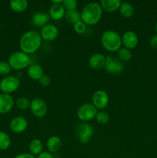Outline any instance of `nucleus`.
I'll return each instance as SVG.
<instances>
[{
    "mask_svg": "<svg viewBox=\"0 0 157 158\" xmlns=\"http://www.w3.org/2000/svg\"><path fill=\"white\" fill-rule=\"evenodd\" d=\"M62 6L66 11L75 10L78 7V2L76 0H63Z\"/></svg>",
    "mask_w": 157,
    "mask_h": 158,
    "instance_id": "obj_30",
    "label": "nucleus"
},
{
    "mask_svg": "<svg viewBox=\"0 0 157 158\" xmlns=\"http://www.w3.org/2000/svg\"><path fill=\"white\" fill-rule=\"evenodd\" d=\"M65 19L66 21L70 24L74 25L77 22L81 20V12H78L77 9L75 10H69L66 11V14H65Z\"/></svg>",
    "mask_w": 157,
    "mask_h": 158,
    "instance_id": "obj_24",
    "label": "nucleus"
},
{
    "mask_svg": "<svg viewBox=\"0 0 157 158\" xmlns=\"http://www.w3.org/2000/svg\"><path fill=\"white\" fill-rule=\"evenodd\" d=\"M21 82L19 78L16 76H7L5 77L0 81V90L2 94H9L15 93L17 89H18Z\"/></svg>",
    "mask_w": 157,
    "mask_h": 158,
    "instance_id": "obj_7",
    "label": "nucleus"
},
{
    "mask_svg": "<svg viewBox=\"0 0 157 158\" xmlns=\"http://www.w3.org/2000/svg\"><path fill=\"white\" fill-rule=\"evenodd\" d=\"M52 4H61L62 3V0H52Z\"/></svg>",
    "mask_w": 157,
    "mask_h": 158,
    "instance_id": "obj_36",
    "label": "nucleus"
},
{
    "mask_svg": "<svg viewBox=\"0 0 157 158\" xmlns=\"http://www.w3.org/2000/svg\"><path fill=\"white\" fill-rule=\"evenodd\" d=\"M73 29L77 34L82 35L86 32V29H87V26L82 20H80L73 25Z\"/></svg>",
    "mask_w": 157,
    "mask_h": 158,
    "instance_id": "obj_31",
    "label": "nucleus"
},
{
    "mask_svg": "<svg viewBox=\"0 0 157 158\" xmlns=\"http://www.w3.org/2000/svg\"><path fill=\"white\" fill-rule=\"evenodd\" d=\"M62 142L60 137L55 135L49 137L46 141V148H47L48 151L51 154H55L58 152L62 148Z\"/></svg>",
    "mask_w": 157,
    "mask_h": 158,
    "instance_id": "obj_18",
    "label": "nucleus"
},
{
    "mask_svg": "<svg viewBox=\"0 0 157 158\" xmlns=\"http://www.w3.org/2000/svg\"><path fill=\"white\" fill-rule=\"evenodd\" d=\"M42 39L46 42L55 40L58 35V29L52 24H48L41 29L39 32Z\"/></svg>",
    "mask_w": 157,
    "mask_h": 158,
    "instance_id": "obj_13",
    "label": "nucleus"
},
{
    "mask_svg": "<svg viewBox=\"0 0 157 158\" xmlns=\"http://www.w3.org/2000/svg\"><path fill=\"white\" fill-rule=\"evenodd\" d=\"M27 75L31 80H38L44 75V69L42 66L37 63L31 64L27 68Z\"/></svg>",
    "mask_w": 157,
    "mask_h": 158,
    "instance_id": "obj_19",
    "label": "nucleus"
},
{
    "mask_svg": "<svg viewBox=\"0 0 157 158\" xmlns=\"http://www.w3.org/2000/svg\"><path fill=\"white\" fill-rule=\"evenodd\" d=\"M119 14L123 18L129 19L131 18L135 13V9L134 6L128 2H122L121 5L119 9Z\"/></svg>",
    "mask_w": 157,
    "mask_h": 158,
    "instance_id": "obj_21",
    "label": "nucleus"
},
{
    "mask_svg": "<svg viewBox=\"0 0 157 158\" xmlns=\"http://www.w3.org/2000/svg\"><path fill=\"white\" fill-rule=\"evenodd\" d=\"M66 12V10L62 6V3H61V4H52L48 13L50 19L55 21H58L64 18Z\"/></svg>",
    "mask_w": 157,
    "mask_h": 158,
    "instance_id": "obj_17",
    "label": "nucleus"
},
{
    "mask_svg": "<svg viewBox=\"0 0 157 158\" xmlns=\"http://www.w3.org/2000/svg\"><path fill=\"white\" fill-rule=\"evenodd\" d=\"M103 9L99 3L92 2L83 8L81 12V20L86 26H95L103 17Z\"/></svg>",
    "mask_w": 157,
    "mask_h": 158,
    "instance_id": "obj_2",
    "label": "nucleus"
},
{
    "mask_svg": "<svg viewBox=\"0 0 157 158\" xmlns=\"http://www.w3.org/2000/svg\"><path fill=\"white\" fill-rule=\"evenodd\" d=\"M2 158H7V157H2Z\"/></svg>",
    "mask_w": 157,
    "mask_h": 158,
    "instance_id": "obj_39",
    "label": "nucleus"
},
{
    "mask_svg": "<svg viewBox=\"0 0 157 158\" xmlns=\"http://www.w3.org/2000/svg\"><path fill=\"white\" fill-rule=\"evenodd\" d=\"M49 13L46 12H36L32 15L31 22L34 26L38 28H42L45 26L49 24Z\"/></svg>",
    "mask_w": 157,
    "mask_h": 158,
    "instance_id": "obj_15",
    "label": "nucleus"
},
{
    "mask_svg": "<svg viewBox=\"0 0 157 158\" xmlns=\"http://www.w3.org/2000/svg\"><path fill=\"white\" fill-rule=\"evenodd\" d=\"M8 63L10 65L12 69L22 70L28 68L31 65V59L29 55L20 51H16L11 54L9 57Z\"/></svg>",
    "mask_w": 157,
    "mask_h": 158,
    "instance_id": "obj_4",
    "label": "nucleus"
},
{
    "mask_svg": "<svg viewBox=\"0 0 157 158\" xmlns=\"http://www.w3.org/2000/svg\"><path fill=\"white\" fill-rule=\"evenodd\" d=\"M101 44L106 51L109 52H117L122 48V36L115 30H106L101 35Z\"/></svg>",
    "mask_w": 157,
    "mask_h": 158,
    "instance_id": "obj_3",
    "label": "nucleus"
},
{
    "mask_svg": "<svg viewBox=\"0 0 157 158\" xmlns=\"http://www.w3.org/2000/svg\"><path fill=\"white\" fill-rule=\"evenodd\" d=\"M41 35L39 32L31 29L26 31L22 35L19 40V47L22 52L30 55L33 54L38 50L42 45Z\"/></svg>",
    "mask_w": 157,
    "mask_h": 158,
    "instance_id": "obj_1",
    "label": "nucleus"
},
{
    "mask_svg": "<svg viewBox=\"0 0 157 158\" xmlns=\"http://www.w3.org/2000/svg\"><path fill=\"white\" fill-rule=\"evenodd\" d=\"M29 6V2L26 0H12L9 2V7L13 12L17 13L24 12Z\"/></svg>",
    "mask_w": 157,
    "mask_h": 158,
    "instance_id": "obj_22",
    "label": "nucleus"
},
{
    "mask_svg": "<svg viewBox=\"0 0 157 158\" xmlns=\"http://www.w3.org/2000/svg\"><path fill=\"white\" fill-rule=\"evenodd\" d=\"M39 84L41 85L42 86H44V87H46V86H49L51 83V79L49 76L47 75H43L39 80H38Z\"/></svg>",
    "mask_w": 157,
    "mask_h": 158,
    "instance_id": "obj_32",
    "label": "nucleus"
},
{
    "mask_svg": "<svg viewBox=\"0 0 157 158\" xmlns=\"http://www.w3.org/2000/svg\"><path fill=\"white\" fill-rule=\"evenodd\" d=\"M106 56L103 53L97 52L92 54L89 60V66L95 70H99L105 67Z\"/></svg>",
    "mask_w": 157,
    "mask_h": 158,
    "instance_id": "obj_16",
    "label": "nucleus"
},
{
    "mask_svg": "<svg viewBox=\"0 0 157 158\" xmlns=\"http://www.w3.org/2000/svg\"><path fill=\"white\" fill-rule=\"evenodd\" d=\"M132 53L131 52V50L126 49L125 47H122L117 51V58L123 62H128L132 59Z\"/></svg>",
    "mask_w": 157,
    "mask_h": 158,
    "instance_id": "obj_26",
    "label": "nucleus"
},
{
    "mask_svg": "<svg viewBox=\"0 0 157 158\" xmlns=\"http://www.w3.org/2000/svg\"><path fill=\"white\" fill-rule=\"evenodd\" d=\"M98 110L93 106L92 103H84L81 105L77 110L76 116L78 120L83 123H88L95 118Z\"/></svg>",
    "mask_w": 157,
    "mask_h": 158,
    "instance_id": "obj_6",
    "label": "nucleus"
},
{
    "mask_svg": "<svg viewBox=\"0 0 157 158\" xmlns=\"http://www.w3.org/2000/svg\"><path fill=\"white\" fill-rule=\"evenodd\" d=\"M0 29H1V23H0Z\"/></svg>",
    "mask_w": 157,
    "mask_h": 158,
    "instance_id": "obj_38",
    "label": "nucleus"
},
{
    "mask_svg": "<svg viewBox=\"0 0 157 158\" xmlns=\"http://www.w3.org/2000/svg\"><path fill=\"white\" fill-rule=\"evenodd\" d=\"M109 103V97L106 91L98 89L92 94V103L97 110H103Z\"/></svg>",
    "mask_w": 157,
    "mask_h": 158,
    "instance_id": "obj_10",
    "label": "nucleus"
},
{
    "mask_svg": "<svg viewBox=\"0 0 157 158\" xmlns=\"http://www.w3.org/2000/svg\"><path fill=\"white\" fill-rule=\"evenodd\" d=\"M14 158H36L34 155L30 153H22V154H17Z\"/></svg>",
    "mask_w": 157,
    "mask_h": 158,
    "instance_id": "obj_35",
    "label": "nucleus"
},
{
    "mask_svg": "<svg viewBox=\"0 0 157 158\" xmlns=\"http://www.w3.org/2000/svg\"><path fill=\"white\" fill-rule=\"evenodd\" d=\"M104 69L109 74L117 75L123 70L124 64L117 57L109 55L106 56V64H105Z\"/></svg>",
    "mask_w": 157,
    "mask_h": 158,
    "instance_id": "obj_8",
    "label": "nucleus"
},
{
    "mask_svg": "<svg viewBox=\"0 0 157 158\" xmlns=\"http://www.w3.org/2000/svg\"><path fill=\"white\" fill-rule=\"evenodd\" d=\"M12 68L8 61H1L0 62V75L7 77L10 73Z\"/></svg>",
    "mask_w": 157,
    "mask_h": 158,
    "instance_id": "obj_29",
    "label": "nucleus"
},
{
    "mask_svg": "<svg viewBox=\"0 0 157 158\" xmlns=\"http://www.w3.org/2000/svg\"><path fill=\"white\" fill-rule=\"evenodd\" d=\"M28 127V120L22 116L14 117L9 123V128L15 134H22Z\"/></svg>",
    "mask_w": 157,
    "mask_h": 158,
    "instance_id": "obj_12",
    "label": "nucleus"
},
{
    "mask_svg": "<svg viewBox=\"0 0 157 158\" xmlns=\"http://www.w3.org/2000/svg\"><path fill=\"white\" fill-rule=\"evenodd\" d=\"M155 32H156V35H157V21H156V23H155Z\"/></svg>",
    "mask_w": 157,
    "mask_h": 158,
    "instance_id": "obj_37",
    "label": "nucleus"
},
{
    "mask_svg": "<svg viewBox=\"0 0 157 158\" xmlns=\"http://www.w3.org/2000/svg\"><path fill=\"white\" fill-rule=\"evenodd\" d=\"M75 136L82 144H86L89 142L94 134L93 127L89 123H78L75 130Z\"/></svg>",
    "mask_w": 157,
    "mask_h": 158,
    "instance_id": "obj_5",
    "label": "nucleus"
},
{
    "mask_svg": "<svg viewBox=\"0 0 157 158\" xmlns=\"http://www.w3.org/2000/svg\"><path fill=\"white\" fill-rule=\"evenodd\" d=\"M149 45H150V46L152 48H153V49H157V35L155 34V35H152V37H151L150 40H149Z\"/></svg>",
    "mask_w": 157,
    "mask_h": 158,
    "instance_id": "obj_33",
    "label": "nucleus"
},
{
    "mask_svg": "<svg viewBox=\"0 0 157 158\" xmlns=\"http://www.w3.org/2000/svg\"><path fill=\"white\" fill-rule=\"evenodd\" d=\"M29 150L30 154H32L35 157H37L43 152L42 142L39 139H34L29 143Z\"/></svg>",
    "mask_w": 157,
    "mask_h": 158,
    "instance_id": "obj_23",
    "label": "nucleus"
},
{
    "mask_svg": "<svg viewBox=\"0 0 157 158\" xmlns=\"http://www.w3.org/2000/svg\"><path fill=\"white\" fill-rule=\"evenodd\" d=\"M139 43L138 35L132 30L126 31L122 35V44L126 49H133Z\"/></svg>",
    "mask_w": 157,
    "mask_h": 158,
    "instance_id": "obj_11",
    "label": "nucleus"
},
{
    "mask_svg": "<svg viewBox=\"0 0 157 158\" xmlns=\"http://www.w3.org/2000/svg\"><path fill=\"white\" fill-rule=\"evenodd\" d=\"M36 158H55L54 157L53 154L49 153V151H43L42 153L37 156Z\"/></svg>",
    "mask_w": 157,
    "mask_h": 158,
    "instance_id": "obj_34",
    "label": "nucleus"
},
{
    "mask_svg": "<svg viewBox=\"0 0 157 158\" xmlns=\"http://www.w3.org/2000/svg\"><path fill=\"white\" fill-rule=\"evenodd\" d=\"M15 105L13 97L9 94H0V114H6L10 112Z\"/></svg>",
    "mask_w": 157,
    "mask_h": 158,
    "instance_id": "obj_14",
    "label": "nucleus"
},
{
    "mask_svg": "<svg viewBox=\"0 0 157 158\" xmlns=\"http://www.w3.org/2000/svg\"><path fill=\"white\" fill-rule=\"evenodd\" d=\"M15 103L18 109L21 110H27L30 107L31 101L26 97H22L17 99Z\"/></svg>",
    "mask_w": 157,
    "mask_h": 158,
    "instance_id": "obj_28",
    "label": "nucleus"
},
{
    "mask_svg": "<svg viewBox=\"0 0 157 158\" xmlns=\"http://www.w3.org/2000/svg\"><path fill=\"white\" fill-rule=\"evenodd\" d=\"M12 143V140L9 134L4 131H0V151H6Z\"/></svg>",
    "mask_w": 157,
    "mask_h": 158,
    "instance_id": "obj_25",
    "label": "nucleus"
},
{
    "mask_svg": "<svg viewBox=\"0 0 157 158\" xmlns=\"http://www.w3.org/2000/svg\"><path fill=\"white\" fill-rule=\"evenodd\" d=\"M95 120L100 125H106L110 120V116L106 111L100 110L98 111L96 116H95Z\"/></svg>",
    "mask_w": 157,
    "mask_h": 158,
    "instance_id": "obj_27",
    "label": "nucleus"
},
{
    "mask_svg": "<svg viewBox=\"0 0 157 158\" xmlns=\"http://www.w3.org/2000/svg\"><path fill=\"white\" fill-rule=\"evenodd\" d=\"M30 110L32 114L38 118L44 117L48 113V105L43 99L37 98L33 99L31 101Z\"/></svg>",
    "mask_w": 157,
    "mask_h": 158,
    "instance_id": "obj_9",
    "label": "nucleus"
},
{
    "mask_svg": "<svg viewBox=\"0 0 157 158\" xmlns=\"http://www.w3.org/2000/svg\"><path fill=\"white\" fill-rule=\"evenodd\" d=\"M122 2L120 0H102L99 4L103 10L106 12L112 13L115 11L119 10Z\"/></svg>",
    "mask_w": 157,
    "mask_h": 158,
    "instance_id": "obj_20",
    "label": "nucleus"
}]
</instances>
